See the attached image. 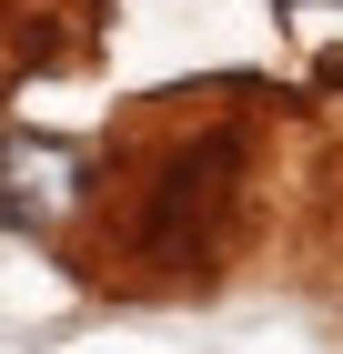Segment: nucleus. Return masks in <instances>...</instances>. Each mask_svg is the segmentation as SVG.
<instances>
[{"label":"nucleus","instance_id":"f257e3e1","mask_svg":"<svg viewBox=\"0 0 343 354\" xmlns=\"http://www.w3.org/2000/svg\"><path fill=\"white\" fill-rule=\"evenodd\" d=\"M222 172H233V142H202V152H182V172H172V192L152 203V243H172V253H192L202 243V203L222 192Z\"/></svg>","mask_w":343,"mask_h":354}]
</instances>
